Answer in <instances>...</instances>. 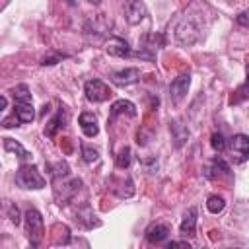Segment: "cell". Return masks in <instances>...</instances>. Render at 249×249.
Returning a JSON list of instances; mask_svg holds the SVG:
<instances>
[{
  "mask_svg": "<svg viewBox=\"0 0 249 249\" xmlns=\"http://www.w3.org/2000/svg\"><path fill=\"white\" fill-rule=\"evenodd\" d=\"M224 206H226V202H224V198L218 196V195H210V196L206 198V208H208V212H212V214L222 212Z\"/></svg>",
  "mask_w": 249,
  "mask_h": 249,
  "instance_id": "21",
  "label": "cell"
},
{
  "mask_svg": "<svg viewBox=\"0 0 249 249\" xmlns=\"http://www.w3.org/2000/svg\"><path fill=\"white\" fill-rule=\"evenodd\" d=\"M179 230H181L183 235H195V230H196V208L195 206H191L183 214V220H181Z\"/></svg>",
  "mask_w": 249,
  "mask_h": 249,
  "instance_id": "16",
  "label": "cell"
},
{
  "mask_svg": "<svg viewBox=\"0 0 249 249\" xmlns=\"http://www.w3.org/2000/svg\"><path fill=\"white\" fill-rule=\"evenodd\" d=\"M64 58V54H53V56H45L43 58V66H53V64H56V62H60Z\"/></svg>",
  "mask_w": 249,
  "mask_h": 249,
  "instance_id": "28",
  "label": "cell"
},
{
  "mask_svg": "<svg viewBox=\"0 0 249 249\" xmlns=\"http://www.w3.org/2000/svg\"><path fill=\"white\" fill-rule=\"evenodd\" d=\"M148 16V8L142 0H126L124 4V18L130 25H136L140 23L144 18Z\"/></svg>",
  "mask_w": 249,
  "mask_h": 249,
  "instance_id": "6",
  "label": "cell"
},
{
  "mask_svg": "<svg viewBox=\"0 0 249 249\" xmlns=\"http://www.w3.org/2000/svg\"><path fill=\"white\" fill-rule=\"evenodd\" d=\"M249 97V82L245 80V84L243 86H239L233 93H231V97H230V105H235V103H241L243 99H247Z\"/></svg>",
  "mask_w": 249,
  "mask_h": 249,
  "instance_id": "23",
  "label": "cell"
},
{
  "mask_svg": "<svg viewBox=\"0 0 249 249\" xmlns=\"http://www.w3.org/2000/svg\"><path fill=\"white\" fill-rule=\"evenodd\" d=\"M224 175H230V165L222 158H214L210 161V165L206 167V177L216 179V177H224Z\"/></svg>",
  "mask_w": 249,
  "mask_h": 249,
  "instance_id": "17",
  "label": "cell"
},
{
  "mask_svg": "<svg viewBox=\"0 0 249 249\" xmlns=\"http://www.w3.org/2000/svg\"><path fill=\"white\" fill-rule=\"evenodd\" d=\"M4 148L8 150V152H14L21 161H27V160H31V154L19 144V142H16V140H12V138H4Z\"/></svg>",
  "mask_w": 249,
  "mask_h": 249,
  "instance_id": "20",
  "label": "cell"
},
{
  "mask_svg": "<svg viewBox=\"0 0 249 249\" xmlns=\"http://www.w3.org/2000/svg\"><path fill=\"white\" fill-rule=\"evenodd\" d=\"M105 51L113 56H119V58H124V56H132V51L128 47V43L121 37H111L105 45Z\"/></svg>",
  "mask_w": 249,
  "mask_h": 249,
  "instance_id": "10",
  "label": "cell"
},
{
  "mask_svg": "<svg viewBox=\"0 0 249 249\" xmlns=\"http://www.w3.org/2000/svg\"><path fill=\"white\" fill-rule=\"evenodd\" d=\"M142 45H144L142 49H146V51H156V49H161L165 45V39L160 33H146L142 37Z\"/></svg>",
  "mask_w": 249,
  "mask_h": 249,
  "instance_id": "19",
  "label": "cell"
},
{
  "mask_svg": "<svg viewBox=\"0 0 249 249\" xmlns=\"http://www.w3.org/2000/svg\"><path fill=\"white\" fill-rule=\"evenodd\" d=\"M84 93H86V99L91 103H103L111 97L109 86L101 80H88L84 86Z\"/></svg>",
  "mask_w": 249,
  "mask_h": 249,
  "instance_id": "5",
  "label": "cell"
},
{
  "mask_svg": "<svg viewBox=\"0 0 249 249\" xmlns=\"http://www.w3.org/2000/svg\"><path fill=\"white\" fill-rule=\"evenodd\" d=\"M16 185L21 187V189H43L45 187V177L41 175V171L35 165L23 163L16 173Z\"/></svg>",
  "mask_w": 249,
  "mask_h": 249,
  "instance_id": "1",
  "label": "cell"
},
{
  "mask_svg": "<svg viewBox=\"0 0 249 249\" xmlns=\"http://www.w3.org/2000/svg\"><path fill=\"white\" fill-rule=\"evenodd\" d=\"M247 82H249V64H247Z\"/></svg>",
  "mask_w": 249,
  "mask_h": 249,
  "instance_id": "34",
  "label": "cell"
},
{
  "mask_svg": "<svg viewBox=\"0 0 249 249\" xmlns=\"http://www.w3.org/2000/svg\"><path fill=\"white\" fill-rule=\"evenodd\" d=\"M10 220H12L16 226L21 222V218H19V210H18V206H16V204H10Z\"/></svg>",
  "mask_w": 249,
  "mask_h": 249,
  "instance_id": "29",
  "label": "cell"
},
{
  "mask_svg": "<svg viewBox=\"0 0 249 249\" xmlns=\"http://www.w3.org/2000/svg\"><path fill=\"white\" fill-rule=\"evenodd\" d=\"M82 158H84V161H88V163H93V161L99 158V154H97V150L89 148L88 144H82Z\"/></svg>",
  "mask_w": 249,
  "mask_h": 249,
  "instance_id": "26",
  "label": "cell"
},
{
  "mask_svg": "<svg viewBox=\"0 0 249 249\" xmlns=\"http://www.w3.org/2000/svg\"><path fill=\"white\" fill-rule=\"evenodd\" d=\"M10 93L14 95L16 101H31V93H29V88H27L25 84H19V86L12 88Z\"/></svg>",
  "mask_w": 249,
  "mask_h": 249,
  "instance_id": "24",
  "label": "cell"
},
{
  "mask_svg": "<svg viewBox=\"0 0 249 249\" xmlns=\"http://www.w3.org/2000/svg\"><path fill=\"white\" fill-rule=\"evenodd\" d=\"M88 2H89V4H95V6H97V4H101V0H88Z\"/></svg>",
  "mask_w": 249,
  "mask_h": 249,
  "instance_id": "32",
  "label": "cell"
},
{
  "mask_svg": "<svg viewBox=\"0 0 249 249\" xmlns=\"http://www.w3.org/2000/svg\"><path fill=\"white\" fill-rule=\"evenodd\" d=\"M53 179H60V177H66L68 175V163L66 161H58L54 167H53Z\"/></svg>",
  "mask_w": 249,
  "mask_h": 249,
  "instance_id": "27",
  "label": "cell"
},
{
  "mask_svg": "<svg viewBox=\"0 0 249 249\" xmlns=\"http://www.w3.org/2000/svg\"><path fill=\"white\" fill-rule=\"evenodd\" d=\"M210 146H212L216 152H224L228 144H226V138H224L220 132H214V134L210 136Z\"/></svg>",
  "mask_w": 249,
  "mask_h": 249,
  "instance_id": "25",
  "label": "cell"
},
{
  "mask_svg": "<svg viewBox=\"0 0 249 249\" xmlns=\"http://www.w3.org/2000/svg\"><path fill=\"white\" fill-rule=\"evenodd\" d=\"M169 130L173 132L175 146H177V148H181V146L187 142V138H189V130L181 124V121H173V123H169Z\"/></svg>",
  "mask_w": 249,
  "mask_h": 249,
  "instance_id": "18",
  "label": "cell"
},
{
  "mask_svg": "<svg viewBox=\"0 0 249 249\" xmlns=\"http://www.w3.org/2000/svg\"><path fill=\"white\" fill-rule=\"evenodd\" d=\"M14 115L19 119V123H31L35 119V109H33L31 101H16Z\"/></svg>",
  "mask_w": 249,
  "mask_h": 249,
  "instance_id": "15",
  "label": "cell"
},
{
  "mask_svg": "<svg viewBox=\"0 0 249 249\" xmlns=\"http://www.w3.org/2000/svg\"><path fill=\"white\" fill-rule=\"evenodd\" d=\"M53 183H54V195L60 200V204L62 202H68V198L74 196L78 193V189L82 187V181L80 179H70L68 183L62 181V185H60V181H53Z\"/></svg>",
  "mask_w": 249,
  "mask_h": 249,
  "instance_id": "9",
  "label": "cell"
},
{
  "mask_svg": "<svg viewBox=\"0 0 249 249\" xmlns=\"http://www.w3.org/2000/svg\"><path fill=\"white\" fill-rule=\"evenodd\" d=\"M140 76H142L140 70L134 68V66H130V68H123V70L113 72V74H111V82H113L115 86L124 88V86H132V84H136V82L140 80Z\"/></svg>",
  "mask_w": 249,
  "mask_h": 249,
  "instance_id": "8",
  "label": "cell"
},
{
  "mask_svg": "<svg viewBox=\"0 0 249 249\" xmlns=\"http://www.w3.org/2000/svg\"><path fill=\"white\" fill-rule=\"evenodd\" d=\"M191 86V76L189 74H179L171 84H169V99L173 103H179L185 95H187V89Z\"/></svg>",
  "mask_w": 249,
  "mask_h": 249,
  "instance_id": "7",
  "label": "cell"
},
{
  "mask_svg": "<svg viewBox=\"0 0 249 249\" xmlns=\"http://www.w3.org/2000/svg\"><path fill=\"white\" fill-rule=\"evenodd\" d=\"M117 115H128V117H136V107L132 101L128 99H119L111 105V113H109V119L113 121Z\"/></svg>",
  "mask_w": 249,
  "mask_h": 249,
  "instance_id": "13",
  "label": "cell"
},
{
  "mask_svg": "<svg viewBox=\"0 0 249 249\" xmlns=\"http://www.w3.org/2000/svg\"><path fill=\"white\" fill-rule=\"evenodd\" d=\"M169 247H187V249H189L191 245H189L187 241H169Z\"/></svg>",
  "mask_w": 249,
  "mask_h": 249,
  "instance_id": "31",
  "label": "cell"
},
{
  "mask_svg": "<svg viewBox=\"0 0 249 249\" xmlns=\"http://www.w3.org/2000/svg\"><path fill=\"white\" fill-rule=\"evenodd\" d=\"M235 21H237L239 25H243V27H249V10L241 12V14L235 18Z\"/></svg>",
  "mask_w": 249,
  "mask_h": 249,
  "instance_id": "30",
  "label": "cell"
},
{
  "mask_svg": "<svg viewBox=\"0 0 249 249\" xmlns=\"http://www.w3.org/2000/svg\"><path fill=\"white\" fill-rule=\"evenodd\" d=\"M23 218H25V233H27V239L31 241L33 247H37L41 243V239H43V233H45L43 216L39 214V210L29 208Z\"/></svg>",
  "mask_w": 249,
  "mask_h": 249,
  "instance_id": "3",
  "label": "cell"
},
{
  "mask_svg": "<svg viewBox=\"0 0 249 249\" xmlns=\"http://www.w3.org/2000/svg\"><path fill=\"white\" fill-rule=\"evenodd\" d=\"M130 160H132V152H130V148L128 146H124V148H121V152L117 154V167L119 169H126L128 165H130Z\"/></svg>",
  "mask_w": 249,
  "mask_h": 249,
  "instance_id": "22",
  "label": "cell"
},
{
  "mask_svg": "<svg viewBox=\"0 0 249 249\" xmlns=\"http://www.w3.org/2000/svg\"><path fill=\"white\" fill-rule=\"evenodd\" d=\"M68 4H70V6H76V4H78V0H68Z\"/></svg>",
  "mask_w": 249,
  "mask_h": 249,
  "instance_id": "33",
  "label": "cell"
},
{
  "mask_svg": "<svg viewBox=\"0 0 249 249\" xmlns=\"http://www.w3.org/2000/svg\"><path fill=\"white\" fill-rule=\"evenodd\" d=\"M78 123H80V126H82V132H84L88 138H93V136H97V132H99V126H97V117H95L93 113H88V111H84V113L80 115Z\"/></svg>",
  "mask_w": 249,
  "mask_h": 249,
  "instance_id": "12",
  "label": "cell"
},
{
  "mask_svg": "<svg viewBox=\"0 0 249 249\" xmlns=\"http://www.w3.org/2000/svg\"><path fill=\"white\" fill-rule=\"evenodd\" d=\"M198 37H200V25H196V23L193 21V16H191V14H185L183 19H181V21L177 23V27H175V39H177L181 45L189 47V45L196 43Z\"/></svg>",
  "mask_w": 249,
  "mask_h": 249,
  "instance_id": "2",
  "label": "cell"
},
{
  "mask_svg": "<svg viewBox=\"0 0 249 249\" xmlns=\"http://www.w3.org/2000/svg\"><path fill=\"white\" fill-rule=\"evenodd\" d=\"M66 123H68V111L64 109V107H60L58 111H56V115L47 123V126H45V136H54L62 126H66Z\"/></svg>",
  "mask_w": 249,
  "mask_h": 249,
  "instance_id": "11",
  "label": "cell"
},
{
  "mask_svg": "<svg viewBox=\"0 0 249 249\" xmlns=\"http://www.w3.org/2000/svg\"><path fill=\"white\" fill-rule=\"evenodd\" d=\"M230 156L233 163H243L249 160V136L247 134H233L228 144Z\"/></svg>",
  "mask_w": 249,
  "mask_h": 249,
  "instance_id": "4",
  "label": "cell"
},
{
  "mask_svg": "<svg viewBox=\"0 0 249 249\" xmlns=\"http://www.w3.org/2000/svg\"><path fill=\"white\" fill-rule=\"evenodd\" d=\"M169 235V226L167 224H152L148 230H146V239L150 243H161L165 241Z\"/></svg>",
  "mask_w": 249,
  "mask_h": 249,
  "instance_id": "14",
  "label": "cell"
}]
</instances>
